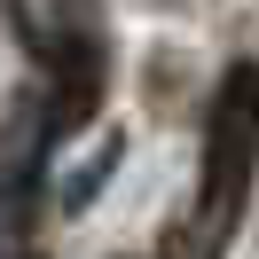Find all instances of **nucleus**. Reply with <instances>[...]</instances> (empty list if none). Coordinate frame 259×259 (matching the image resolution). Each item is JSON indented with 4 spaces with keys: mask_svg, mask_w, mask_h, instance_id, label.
<instances>
[{
    "mask_svg": "<svg viewBox=\"0 0 259 259\" xmlns=\"http://www.w3.org/2000/svg\"><path fill=\"white\" fill-rule=\"evenodd\" d=\"M251 173H259V63H228L220 95L204 118V165H196V196L173 228H165V259H228L251 204Z\"/></svg>",
    "mask_w": 259,
    "mask_h": 259,
    "instance_id": "1",
    "label": "nucleus"
},
{
    "mask_svg": "<svg viewBox=\"0 0 259 259\" xmlns=\"http://www.w3.org/2000/svg\"><path fill=\"white\" fill-rule=\"evenodd\" d=\"M8 16H16V39L39 55V63H71V55L102 48L87 0H8Z\"/></svg>",
    "mask_w": 259,
    "mask_h": 259,
    "instance_id": "2",
    "label": "nucleus"
},
{
    "mask_svg": "<svg viewBox=\"0 0 259 259\" xmlns=\"http://www.w3.org/2000/svg\"><path fill=\"white\" fill-rule=\"evenodd\" d=\"M32 220H39V189L32 181H0V259L32 251Z\"/></svg>",
    "mask_w": 259,
    "mask_h": 259,
    "instance_id": "3",
    "label": "nucleus"
},
{
    "mask_svg": "<svg viewBox=\"0 0 259 259\" xmlns=\"http://www.w3.org/2000/svg\"><path fill=\"white\" fill-rule=\"evenodd\" d=\"M24 259H39V251H24Z\"/></svg>",
    "mask_w": 259,
    "mask_h": 259,
    "instance_id": "5",
    "label": "nucleus"
},
{
    "mask_svg": "<svg viewBox=\"0 0 259 259\" xmlns=\"http://www.w3.org/2000/svg\"><path fill=\"white\" fill-rule=\"evenodd\" d=\"M110 173H118V134H102V142L87 149V165L63 181V212H87V204H95V189H102Z\"/></svg>",
    "mask_w": 259,
    "mask_h": 259,
    "instance_id": "4",
    "label": "nucleus"
}]
</instances>
